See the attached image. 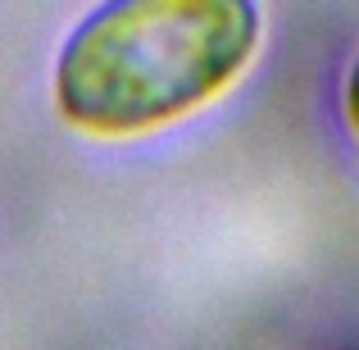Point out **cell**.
I'll return each mask as SVG.
<instances>
[{
    "label": "cell",
    "mask_w": 359,
    "mask_h": 350,
    "mask_svg": "<svg viewBox=\"0 0 359 350\" xmlns=\"http://www.w3.org/2000/svg\"><path fill=\"white\" fill-rule=\"evenodd\" d=\"M346 109H351V123L359 128V60H355L351 78H346Z\"/></svg>",
    "instance_id": "obj_2"
},
{
    "label": "cell",
    "mask_w": 359,
    "mask_h": 350,
    "mask_svg": "<svg viewBox=\"0 0 359 350\" xmlns=\"http://www.w3.org/2000/svg\"><path fill=\"white\" fill-rule=\"evenodd\" d=\"M259 46L245 0H123L69 32L55 105L96 137H132L219 96Z\"/></svg>",
    "instance_id": "obj_1"
}]
</instances>
